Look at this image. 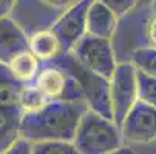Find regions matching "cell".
Masks as SVG:
<instances>
[{"label":"cell","instance_id":"6da1fadb","mask_svg":"<svg viewBox=\"0 0 156 154\" xmlns=\"http://www.w3.org/2000/svg\"><path fill=\"white\" fill-rule=\"evenodd\" d=\"M88 109L87 102H48L40 109L23 113L20 137L31 143L73 142Z\"/></svg>","mask_w":156,"mask_h":154},{"label":"cell","instance_id":"7a4b0ae2","mask_svg":"<svg viewBox=\"0 0 156 154\" xmlns=\"http://www.w3.org/2000/svg\"><path fill=\"white\" fill-rule=\"evenodd\" d=\"M51 65L65 70L80 86L83 97L91 111L101 114L105 119L113 120V108H111V97H110V80L87 70L83 65L71 53H63L53 62Z\"/></svg>","mask_w":156,"mask_h":154},{"label":"cell","instance_id":"3957f363","mask_svg":"<svg viewBox=\"0 0 156 154\" xmlns=\"http://www.w3.org/2000/svg\"><path fill=\"white\" fill-rule=\"evenodd\" d=\"M80 154H110L124 146L121 128L110 119L88 111L83 114L73 139Z\"/></svg>","mask_w":156,"mask_h":154},{"label":"cell","instance_id":"277c9868","mask_svg":"<svg viewBox=\"0 0 156 154\" xmlns=\"http://www.w3.org/2000/svg\"><path fill=\"white\" fill-rule=\"evenodd\" d=\"M110 97L113 108V122L121 128L127 114L139 100L138 70L131 62H121L110 79Z\"/></svg>","mask_w":156,"mask_h":154},{"label":"cell","instance_id":"5b68a950","mask_svg":"<svg viewBox=\"0 0 156 154\" xmlns=\"http://www.w3.org/2000/svg\"><path fill=\"white\" fill-rule=\"evenodd\" d=\"M71 54L87 70H90L108 80L111 79L118 67L113 42L107 39L85 36L71 51Z\"/></svg>","mask_w":156,"mask_h":154},{"label":"cell","instance_id":"8992f818","mask_svg":"<svg viewBox=\"0 0 156 154\" xmlns=\"http://www.w3.org/2000/svg\"><path fill=\"white\" fill-rule=\"evenodd\" d=\"M33 85L48 102H87L77 82L65 70L51 63H42L40 73Z\"/></svg>","mask_w":156,"mask_h":154},{"label":"cell","instance_id":"52a82bcc","mask_svg":"<svg viewBox=\"0 0 156 154\" xmlns=\"http://www.w3.org/2000/svg\"><path fill=\"white\" fill-rule=\"evenodd\" d=\"M62 14V11L45 5L40 0H17L9 17L31 37L37 33L53 29Z\"/></svg>","mask_w":156,"mask_h":154},{"label":"cell","instance_id":"ba28073f","mask_svg":"<svg viewBox=\"0 0 156 154\" xmlns=\"http://www.w3.org/2000/svg\"><path fill=\"white\" fill-rule=\"evenodd\" d=\"M124 143L142 145L156 140V108L138 100L121 125Z\"/></svg>","mask_w":156,"mask_h":154},{"label":"cell","instance_id":"9c48e42d","mask_svg":"<svg viewBox=\"0 0 156 154\" xmlns=\"http://www.w3.org/2000/svg\"><path fill=\"white\" fill-rule=\"evenodd\" d=\"M93 2L94 0H77L59 17L53 26V33L57 36L63 53H71L87 36V15Z\"/></svg>","mask_w":156,"mask_h":154},{"label":"cell","instance_id":"30bf717a","mask_svg":"<svg viewBox=\"0 0 156 154\" xmlns=\"http://www.w3.org/2000/svg\"><path fill=\"white\" fill-rule=\"evenodd\" d=\"M25 51H30L28 34L11 17L0 19V62L8 65Z\"/></svg>","mask_w":156,"mask_h":154},{"label":"cell","instance_id":"8fae6325","mask_svg":"<svg viewBox=\"0 0 156 154\" xmlns=\"http://www.w3.org/2000/svg\"><path fill=\"white\" fill-rule=\"evenodd\" d=\"M118 25L119 19L108 8L94 0L87 15V36L111 40L118 29Z\"/></svg>","mask_w":156,"mask_h":154},{"label":"cell","instance_id":"7c38bea8","mask_svg":"<svg viewBox=\"0 0 156 154\" xmlns=\"http://www.w3.org/2000/svg\"><path fill=\"white\" fill-rule=\"evenodd\" d=\"M20 106L0 105V154L20 139V125L23 117Z\"/></svg>","mask_w":156,"mask_h":154},{"label":"cell","instance_id":"4fadbf2b","mask_svg":"<svg viewBox=\"0 0 156 154\" xmlns=\"http://www.w3.org/2000/svg\"><path fill=\"white\" fill-rule=\"evenodd\" d=\"M30 51L40 60V63H50L63 54L62 45L53 29L42 31L30 37Z\"/></svg>","mask_w":156,"mask_h":154},{"label":"cell","instance_id":"5bb4252c","mask_svg":"<svg viewBox=\"0 0 156 154\" xmlns=\"http://www.w3.org/2000/svg\"><path fill=\"white\" fill-rule=\"evenodd\" d=\"M8 68L22 85L28 86L36 82L40 73V68H42V63L31 51H25V53L16 56L8 63Z\"/></svg>","mask_w":156,"mask_h":154},{"label":"cell","instance_id":"9a60e30c","mask_svg":"<svg viewBox=\"0 0 156 154\" xmlns=\"http://www.w3.org/2000/svg\"><path fill=\"white\" fill-rule=\"evenodd\" d=\"M23 88L25 86L12 76L8 65L0 62V105L20 106Z\"/></svg>","mask_w":156,"mask_h":154},{"label":"cell","instance_id":"2e32d148","mask_svg":"<svg viewBox=\"0 0 156 154\" xmlns=\"http://www.w3.org/2000/svg\"><path fill=\"white\" fill-rule=\"evenodd\" d=\"M139 73L156 79V50L151 46H144L136 50L130 56V60Z\"/></svg>","mask_w":156,"mask_h":154},{"label":"cell","instance_id":"e0dca14e","mask_svg":"<svg viewBox=\"0 0 156 154\" xmlns=\"http://www.w3.org/2000/svg\"><path fill=\"white\" fill-rule=\"evenodd\" d=\"M47 103H48V99L43 96L34 85H28V86L23 88L22 99H20V108L23 109L25 113L40 109L42 106H45Z\"/></svg>","mask_w":156,"mask_h":154},{"label":"cell","instance_id":"ac0fdd59","mask_svg":"<svg viewBox=\"0 0 156 154\" xmlns=\"http://www.w3.org/2000/svg\"><path fill=\"white\" fill-rule=\"evenodd\" d=\"M33 154H80L73 142H37L33 143Z\"/></svg>","mask_w":156,"mask_h":154},{"label":"cell","instance_id":"d6986e66","mask_svg":"<svg viewBox=\"0 0 156 154\" xmlns=\"http://www.w3.org/2000/svg\"><path fill=\"white\" fill-rule=\"evenodd\" d=\"M138 93L141 100L156 108V79L138 71Z\"/></svg>","mask_w":156,"mask_h":154},{"label":"cell","instance_id":"ffe728a7","mask_svg":"<svg viewBox=\"0 0 156 154\" xmlns=\"http://www.w3.org/2000/svg\"><path fill=\"white\" fill-rule=\"evenodd\" d=\"M108 8L118 19H122L138 8V0H96Z\"/></svg>","mask_w":156,"mask_h":154},{"label":"cell","instance_id":"44dd1931","mask_svg":"<svg viewBox=\"0 0 156 154\" xmlns=\"http://www.w3.org/2000/svg\"><path fill=\"white\" fill-rule=\"evenodd\" d=\"M2 154H33V143L20 137L11 148H8Z\"/></svg>","mask_w":156,"mask_h":154},{"label":"cell","instance_id":"7402d4cb","mask_svg":"<svg viewBox=\"0 0 156 154\" xmlns=\"http://www.w3.org/2000/svg\"><path fill=\"white\" fill-rule=\"evenodd\" d=\"M147 42H148V46L156 50V15H153L148 20V25H147Z\"/></svg>","mask_w":156,"mask_h":154},{"label":"cell","instance_id":"603a6c76","mask_svg":"<svg viewBox=\"0 0 156 154\" xmlns=\"http://www.w3.org/2000/svg\"><path fill=\"white\" fill-rule=\"evenodd\" d=\"M40 2H43L45 5H48L57 11H62V12H65L73 5V0H40Z\"/></svg>","mask_w":156,"mask_h":154},{"label":"cell","instance_id":"cb8c5ba5","mask_svg":"<svg viewBox=\"0 0 156 154\" xmlns=\"http://www.w3.org/2000/svg\"><path fill=\"white\" fill-rule=\"evenodd\" d=\"M17 0H0V19L9 17Z\"/></svg>","mask_w":156,"mask_h":154},{"label":"cell","instance_id":"d4e9b609","mask_svg":"<svg viewBox=\"0 0 156 154\" xmlns=\"http://www.w3.org/2000/svg\"><path fill=\"white\" fill-rule=\"evenodd\" d=\"M110 154H135V151H133L130 146H122V148H119V149H116V151H113V152H110Z\"/></svg>","mask_w":156,"mask_h":154},{"label":"cell","instance_id":"484cf974","mask_svg":"<svg viewBox=\"0 0 156 154\" xmlns=\"http://www.w3.org/2000/svg\"><path fill=\"white\" fill-rule=\"evenodd\" d=\"M156 0H138V8H150L154 5Z\"/></svg>","mask_w":156,"mask_h":154}]
</instances>
